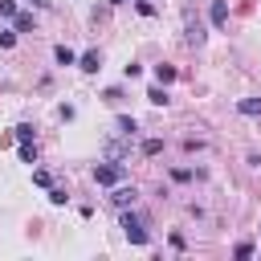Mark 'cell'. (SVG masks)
Segmentation results:
<instances>
[{"instance_id":"obj_8","label":"cell","mask_w":261,"mask_h":261,"mask_svg":"<svg viewBox=\"0 0 261 261\" xmlns=\"http://www.w3.org/2000/svg\"><path fill=\"white\" fill-rule=\"evenodd\" d=\"M237 110H241V114H249V118H253V114H261V98H245V102H241V106H237Z\"/></svg>"},{"instance_id":"obj_2","label":"cell","mask_w":261,"mask_h":261,"mask_svg":"<svg viewBox=\"0 0 261 261\" xmlns=\"http://www.w3.org/2000/svg\"><path fill=\"white\" fill-rule=\"evenodd\" d=\"M122 232H126L130 245H147V228H143V220L135 212H122Z\"/></svg>"},{"instance_id":"obj_20","label":"cell","mask_w":261,"mask_h":261,"mask_svg":"<svg viewBox=\"0 0 261 261\" xmlns=\"http://www.w3.org/2000/svg\"><path fill=\"white\" fill-rule=\"evenodd\" d=\"M114 4H118V0H114Z\"/></svg>"},{"instance_id":"obj_1","label":"cell","mask_w":261,"mask_h":261,"mask_svg":"<svg viewBox=\"0 0 261 261\" xmlns=\"http://www.w3.org/2000/svg\"><path fill=\"white\" fill-rule=\"evenodd\" d=\"M122 175H126V171H122V163H98V167H94V179H98L102 188L122 184Z\"/></svg>"},{"instance_id":"obj_7","label":"cell","mask_w":261,"mask_h":261,"mask_svg":"<svg viewBox=\"0 0 261 261\" xmlns=\"http://www.w3.org/2000/svg\"><path fill=\"white\" fill-rule=\"evenodd\" d=\"M53 57H57V65H73V61H77L69 45H57V49H53Z\"/></svg>"},{"instance_id":"obj_19","label":"cell","mask_w":261,"mask_h":261,"mask_svg":"<svg viewBox=\"0 0 261 261\" xmlns=\"http://www.w3.org/2000/svg\"><path fill=\"white\" fill-rule=\"evenodd\" d=\"M139 12H143V16H151V12H155V4H151V0H139Z\"/></svg>"},{"instance_id":"obj_18","label":"cell","mask_w":261,"mask_h":261,"mask_svg":"<svg viewBox=\"0 0 261 261\" xmlns=\"http://www.w3.org/2000/svg\"><path fill=\"white\" fill-rule=\"evenodd\" d=\"M33 184H41V188H49L53 179H49V171H33Z\"/></svg>"},{"instance_id":"obj_11","label":"cell","mask_w":261,"mask_h":261,"mask_svg":"<svg viewBox=\"0 0 261 261\" xmlns=\"http://www.w3.org/2000/svg\"><path fill=\"white\" fill-rule=\"evenodd\" d=\"M147 98H151L155 106H167V90H159V86H151V90H147Z\"/></svg>"},{"instance_id":"obj_15","label":"cell","mask_w":261,"mask_h":261,"mask_svg":"<svg viewBox=\"0 0 261 261\" xmlns=\"http://www.w3.org/2000/svg\"><path fill=\"white\" fill-rule=\"evenodd\" d=\"M49 200H53V204H65L69 196H65V188H49Z\"/></svg>"},{"instance_id":"obj_13","label":"cell","mask_w":261,"mask_h":261,"mask_svg":"<svg viewBox=\"0 0 261 261\" xmlns=\"http://www.w3.org/2000/svg\"><path fill=\"white\" fill-rule=\"evenodd\" d=\"M20 159L24 163H37V143H20Z\"/></svg>"},{"instance_id":"obj_6","label":"cell","mask_w":261,"mask_h":261,"mask_svg":"<svg viewBox=\"0 0 261 261\" xmlns=\"http://www.w3.org/2000/svg\"><path fill=\"white\" fill-rule=\"evenodd\" d=\"M33 24H37V20H33V12H16V16H12V29H16V33H29Z\"/></svg>"},{"instance_id":"obj_12","label":"cell","mask_w":261,"mask_h":261,"mask_svg":"<svg viewBox=\"0 0 261 261\" xmlns=\"http://www.w3.org/2000/svg\"><path fill=\"white\" fill-rule=\"evenodd\" d=\"M12 130H16V139H20V143H33V135H37L29 122H20V126H12Z\"/></svg>"},{"instance_id":"obj_16","label":"cell","mask_w":261,"mask_h":261,"mask_svg":"<svg viewBox=\"0 0 261 261\" xmlns=\"http://www.w3.org/2000/svg\"><path fill=\"white\" fill-rule=\"evenodd\" d=\"M237 257H241V261H249V257H253V245H249V241H241V245H237Z\"/></svg>"},{"instance_id":"obj_3","label":"cell","mask_w":261,"mask_h":261,"mask_svg":"<svg viewBox=\"0 0 261 261\" xmlns=\"http://www.w3.org/2000/svg\"><path fill=\"white\" fill-rule=\"evenodd\" d=\"M208 16H212V24L220 29V24L228 20V4H224V0H212V8H208Z\"/></svg>"},{"instance_id":"obj_9","label":"cell","mask_w":261,"mask_h":261,"mask_svg":"<svg viewBox=\"0 0 261 261\" xmlns=\"http://www.w3.org/2000/svg\"><path fill=\"white\" fill-rule=\"evenodd\" d=\"M155 77L167 86V82H175V65H155Z\"/></svg>"},{"instance_id":"obj_17","label":"cell","mask_w":261,"mask_h":261,"mask_svg":"<svg viewBox=\"0 0 261 261\" xmlns=\"http://www.w3.org/2000/svg\"><path fill=\"white\" fill-rule=\"evenodd\" d=\"M0 16H16V0H0Z\"/></svg>"},{"instance_id":"obj_14","label":"cell","mask_w":261,"mask_h":261,"mask_svg":"<svg viewBox=\"0 0 261 261\" xmlns=\"http://www.w3.org/2000/svg\"><path fill=\"white\" fill-rule=\"evenodd\" d=\"M159 151H163L159 139H147V143H143V155H159Z\"/></svg>"},{"instance_id":"obj_10","label":"cell","mask_w":261,"mask_h":261,"mask_svg":"<svg viewBox=\"0 0 261 261\" xmlns=\"http://www.w3.org/2000/svg\"><path fill=\"white\" fill-rule=\"evenodd\" d=\"M135 130H139V122H135V118H126V114H122V118H118V135H126V139H130V135H135Z\"/></svg>"},{"instance_id":"obj_5","label":"cell","mask_w":261,"mask_h":261,"mask_svg":"<svg viewBox=\"0 0 261 261\" xmlns=\"http://www.w3.org/2000/svg\"><path fill=\"white\" fill-rule=\"evenodd\" d=\"M86 73H98V65H102V57H98V49H90V53H82V61H77Z\"/></svg>"},{"instance_id":"obj_4","label":"cell","mask_w":261,"mask_h":261,"mask_svg":"<svg viewBox=\"0 0 261 261\" xmlns=\"http://www.w3.org/2000/svg\"><path fill=\"white\" fill-rule=\"evenodd\" d=\"M135 196H139V192H135V188H126V184H122V188H114V196H110V200H114V204H118V208H126V204H135Z\"/></svg>"}]
</instances>
